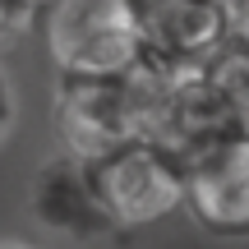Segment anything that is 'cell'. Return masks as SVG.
I'll return each mask as SVG.
<instances>
[{
  "mask_svg": "<svg viewBox=\"0 0 249 249\" xmlns=\"http://www.w3.org/2000/svg\"><path fill=\"white\" fill-rule=\"evenodd\" d=\"M208 83L217 88L235 134H249V42H226L213 60L203 65Z\"/></svg>",
  "mask_w": 249,
  "mask_h": 249,
  "instance_id": "obj_7",
  "label": "cell"
},
{
  "mask_svg": "<svg viewBox=\"0 0 249 249\" xmlns=\"http://www.w3.org/2000/svg\"><path fill=\"white\" fill-rule=\"evenodd\" d=\"M231 9V42H249V0H226Z\"/></svg>",
  "mask_w": 249,
  "mask_h": 249,
  "instance_id": "obj_8",
  "label": "cell"
},
{
  "mask_svg": "<svg viewBox=\"0 0 249 249\" xmlns=\"http://www.w3.org/2000/svg\"><path fill=\"white\" fill-rule=\"evenodd\" d=\"M37 23L60 79H124L148 60L134 0H51Z\"/></svg>",
  "mask_w": 249,
  "mask_h": 249,
  "instance_id": "obj_1",
  "label": "cell"
},
{
  "mask_svg": "<svg viewBox=\"0 0 249 249\" xmlns=\"http://www.w3.org/2000/svg\"><path fill=\"white\" fill-rule=\"evenodd\" d=\"M33 213L46 231L79 235V240H92V235L111 231V217L97 203V189H92L88 166L79 157H55L42 166L37 189H33Z\"/></svg>",
  "mask_w": 249,
  "mask_h": 249,
  "instance_id": "obj_6",
  "label": "cell"
},
{
  "mask_svg": "<svg viewBox=\"0 0 249 249\" xmlns=\"http://www.w3.org/2000/svg\"><path fill=\"white\" fill-rule=\"evenodd\" d=\"M148 37V60L171 70H203L231 42L226 0H134Z\"/></svg>",
  "mask_w": 249,
  "mask_h": 249,
  "instance_id": "obj_5",
  "label": "cell"
},
{
  "mask_svg": "<svg viewBox=\"0 0 249 249\" xmlns=\"http://www.w3.org/2000/svg\"><path fill=\"white\" fill-rule=\"evenodd\" d=\"M23 5H28V9H46L51 0H23Z\"/></svg>",
  "mask_w": 249,
  "mask_h": 249,
  "instance_id": "obj_11",
  "label": "cell"
},
{
  "mask_svg": "<svg viewBox=\"0 0 249 249\" xmlns=\"http://www.w3.org/2000/svg\"><path fill=\"white\" fill-rule=\"evenodd\" d=\"M185 213L217 240H249V134L185 166Z\"/></svg>",
  "mask_w": 249,
  "mask_h": 249,
  "instance_id": "obj_4",
  "label": "cell"
},
{
  "mask_svg": "<svg viewBox=\"0 0 249 249\" xmlns=\"http://www.w3.org/2000/svg\"><path fill=\"white\" fill-rule=\"evenodd\" d=\"M51 129L65 157L97 161L120 143L143 139V79H55Z\"/></svg>",
  "mask_w": 249,
  "mask_h": 249,
  "instance_id": "obj_2",
  "label": "cell"
},
{
  "mask_svg": "<svg viewBox=\"0 0 249 249\" xmlns=\"http://www.w3.org/2000/svg\"><path fill=\"white\" fill-rule=\"evenodd\" d=\"M23 14H28L23 0H0V42H5V37L18 28V18H23Z\"/></svg>",
  "mask_w": 249,
  "mask_h": 249,
  "instance_id": "obj_9",
  "label": "cell"
},
{
  "mask_svg": "<svg viewBox=\"0 0 249 249\" xmlns=\"http://www.w3.org/2000/svg\"><path fill=\"white\" fill-rule=\"evenodd\" d=\"M0 249H18V245H0Z\"/></svg>",
  "mask_w": 249,
  "mask_h": 249,
  "instance_id": "obj_12",
  "label": "cell"
},
{
  "mask_svg": "<svg viewBox=\"0 0 249 249\" xmlns=\"http://www.w3.org/2000/svg\"><path fill=\"white\" fill-rule=\"evenodd\" d=\"M83 166L111 226H152L176 208H185V166L148 139L120 143L107 157L83 161Z\"/></svg>",
  "mask_w": 249,
  "mask_h": 249,
  "instance_id": "obj_3",
  "label": "cell"
},
{
  "mask_svg": "<svg viewBox=\"0 0 249 249\" xmlns=\"http://www.w3.org/2000/svg\"><path fill=\"white\" fill-rule=\"evenodd\" d=\"M9 124H14V88H9V79L0 74V139L9 134Z\"/></svg>",
  "mask_w": 249,
  "mask_h": 249,
  "instance_id": "obj_10",
  "label": "cell"
}]
</instances>
